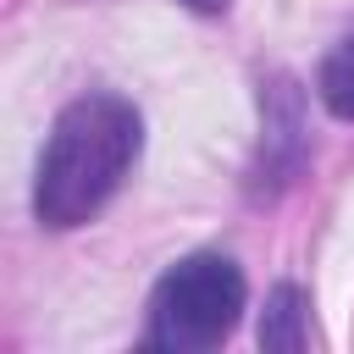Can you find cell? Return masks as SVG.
<instances>
[{
  "mask_svg": "<svg viewBox=\"0 0 354 354\" xmlns=\"http://www.w3.org/2000/svg\"><path fill=\"white\" fill-rule=\"evenodd\" d=\"M138 160V111L116 94H83L72 100L44 144L39 183H33V216L44 227H77L88 221Z\"/></svg>",
  "mask_w": 354,
  "mask_h": 354,
  "instance_id": "6da1fadb",
  "label": "cell"
},
{
  "mask_svg": "<svg viewBox=\"0 0 354 354\" xmlns=\"http://www.w3.org/2000/svg\"><path fill=\"white\" fill-rule=\"evenodd\" d=\"M243 315V271L227 254H188L177 260L155 299H149V348L166 354H199L216 348Z\"/></svg>",
  "mask_w": 354,
  "mask_h": 354,
  "instance_id": "7a4b0ae2",
  "label": "cell"
},
{
  "mask_svg": "<svg viewBox=\"0 0 354 354\" xmlns=\"http://www.w3.org/2000/svg\"><path fill=\"white\" fill-rule=\"evenodd\" d=\"M304 343H310V299H304L293 282H282V288H271V299H266V315H260V348L299 354Z\"/></svg>",
  "mask_w": 354,
  "mask_h": 354,
  "instance_id": "3957f363",
  "label": "cell"
},
{
  "mask_svg": "<svg viewBox=\"0 0 354 354\" xmlns=\"http://www.w3.org/2000/svg\"><path fill=\"white\" fill-rule=\"evenodd\" d=\"M315 88H321V105L332 111V116H343V122H354V33L321 61V77H315Z\"/></svg>",
  "mask_w": 354,
  "mask_h": 354,
  "instance_id": "277c9868",
  "label": "cell"
},
{
  "mask_svg": "<svg viewBox=\"0 0 354 354\" xmlns=\"http://www.w3.org/2000/svg\"><path fill=\"white\" fill-rule=\"evenodd\" d=\"M188 11H205V17H216V11H227V0H183Z\"/></svg>",
  "mask_w": 354,
  "mask_h": 354,
  "instance_id": "5b68a950",
  "label": "cell"
}]
</instances>
